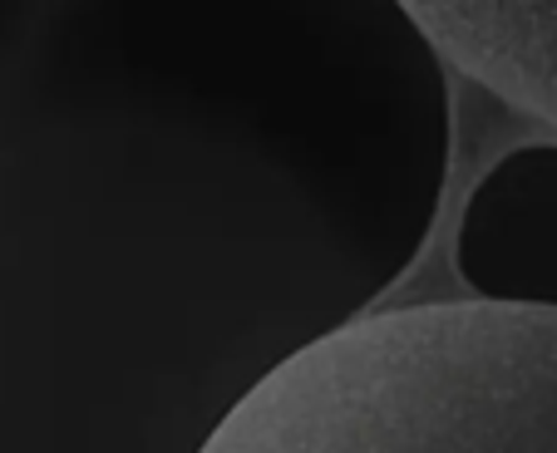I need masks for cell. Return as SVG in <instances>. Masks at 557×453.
<instances>
[{
	"label": "cell",
	"mask_w": 557,
	"mask_h": 453,
	"mask_svg": "<svg viewBox=\"0 0 557 453\" xmlns=\"http://www.w3.org/2000/svg\"><path fill=\"white\" fill-rule=\"evenodd\" d=\"M0 79V449H208L424 252L444 50L405 0H25Z\"/></svg>",
	"instance_id": "cell-1"
},
{
	"label": "cell",
	"mask_w": 557,
	"mask_h": 453,
	"mask_svg": "<svg viewBox=\"0 0 557 453\" xmlns=\"http://www.w3.org/2000/svg\"><path fill=\"white\" fill-rule=\"evenodd\" d=\"M208 449H557V295L360 311L276 365Z\"/></svg>",
	"instance_id": "cell-2"
}]
</instances>
